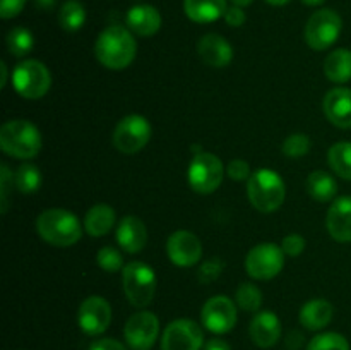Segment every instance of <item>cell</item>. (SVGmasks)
<instances>
[{
    "label": "cell",
    "instance_id": "5",
    "mask_svg": "<svg viewBox=\"0 0 351 350\" xmlns=\"http://www.w3.org/2000/svg\"><path fill=\"white\" fill-rule=\"evenodd\" d=\"M158 278L153 268L143 261H130L122 270L123 294L134 307H146L156 294Z\"/></svg>",
    "mask_w": 351,
    "mask_h": 350
},
{
    "label": "cell",
    "instance_id": "14",
    "mask_svg": "<svg viewBox=\"0 0 351 350\" xmlns=\"http://www.w3.org/2000/svg\"><path fill=\"white\" fill-rule=\"evenodd\" d=\"M110 323H112V305L101 295H91L79 305L77 325L86 335H101L108 329Z\"/></svg>",
    "mask_w": 351,
    "mask_h": 350
},
{
    "label": "cell",
    "instance_id": "37",
    "mask_svg": "<svg viewBox=\"0 0 351 350\" xmlns=\"http://www.w3.org/2000/svg\"><path fill=\"white\" fill-rule=\"evenodd\" d=\"M14 189V175L7 165L0 167V201H2V213L7 211V201H9V192Z\"/></svg>",
    "mask_w": 351,
    "mask_h": 350
},
{
    "label": "cell",
    "instance_id": "25",
    "mask_svg": "<svg viewBox=\"0 0 351 350\" xmlns=\"http://www.w3.org/2000/svg\"><path fill=\"white\" fill-rule=\"evenodd\" d=\"M326 78L336 84H345L351 81V50L336 48L324 58Z\"/></svg>",
    "mask_w": 351,
    "mask_h": 350
},
{
    "label": "cell",
    "instance_id": "21",
    "mask_svg": "<svg viewBox=\"0 0 351 350\" xmlns=\"http://www.w3.org/2000/svg\"><path fill=\"white\" fill-rule=\"evenodd\" d=\"M127 27L137 36H153L161 27V14L156 7L141 3V5L130 7L125 16Z\"/></svg>",
    "mask_w": 351,
    "mask_h": 350
},
{
    "label": "cell",
    "instance_id": "18",
    "mask_svg": "<svg viewBox=\"0 0 351 350\" xmlns=\"http://www.w3.org/2000/svg\"><path fill=\"white\" fill-rule=\"evenodd\" d=\"M326 229L338 242H351V196L332 201L326 215Z\"/></svg>",
    "mask_w": 351,
    "mask_h": 350
},
{
    "label": "cell",
    "instance_id": "22",
    "mask_svg": "<svg viewBox=\"0 0 351 350\" xmlns=\"http://www.w3.org/2000/svg\"><path fill=\"white\" fill-rule=\"evenodd\" d=\"M332 314H335V309H332L331 302L326 299H312L302 305L298 319H300L302 326L312 329V331H317V329L326 328L332 321Z\"/></svg>",
    "mask_w": 351,
    "mask_h": 350
},
{
    "label": "cell",
    "instance_id": "31",
    "mask_svg": "<svg viewBox=\"0 0 351 350\" xmlns=\"http://www.w3.org/2000/svg\"><path fill=\"white\" fill-rule=\"evenodd\" d=\"M235 302L242 311L257 312L263 305V292L254 283H242L237 288Z\"/></svg>",
    "mask_w": 351,
    "mask_h": 350
},
{
    "label": "cell",
    "instance_id": "26",
    "mask_svg": "<svg viewBox=\"0 0 351 350\" xmlns=\"http://www.w3.org/2000/svg\"><path fill=\"white\" fill-rule=\"evenodd\" d=\"M307 192L317 202H329L336 198L338 184L326 170H315L307 178Z\"/></svg>",
    "mask_w": 351,
    "mask_h": 350
},
{
    "label": "cell",
    "instance_id": "7",
    "mask_svg": "<svg viewBox=\"0 0 351 350\" xmlns=\"http://www.w3.org/2000/svg\"><path fill=\"white\" fill-rule=\"evenodd\" d=\"M225 168L221 160L213 153L194 154L187 170V180L197 194H213L221 185Z\"/></svg>",
    "mask_w": 351,
    "mask_h": 350
},
{
    "label": "cell",
    "instance_id": "44",
    "mask_svg": "<svg viewBox=\"0 0 351 350\" xmlns=\"http://www.w3.org/2000/svg\"><path fill=\"white\" fill-rule=\"evenodd\" d=\"M0 69H2V81H0V88H5L7 84V64L0 62Z\"/></svg>",
    "mask_w": 351,
    "mask_h": 350
},
{
    "label": "cell",
    "instance_id": "16",
    "mask_svg": "<svg viewBox=\"0 0 351 350\" xmlns=\"http://www.w3.org/2000/svg\"><path fill=\"white\" fill-rule=\"evenodd\" d=\"M322 110L332 126L351 129V89L343 86L329 89L322 102Z\"/></svg>",
    "mask_w": 351,
    "mask_h": 350
},
{
    "label": "cell",
    "instance_id": "17",
    "mask_svg": "<svg viewBox=\"0 0 351 350\" xmlns=\"http://www.w3.org/2000/svg\"><path fill=\"white\" fill-rule=\"evenodd\" d=\"M197 54L206 65L223 69L233 60V47L221 34L208 33L199 40Z\"/></svg>",
    "mask_w": 351,
    "mask_h": 350
},
{
    "label": "cell",
    "instance_id": "10",
    "mask_svg": "<svg viewBox=\"0 0 351 350\" xmlns=\"http://www.w3.org/2000/svg\"><path fill=\"white\" fill-rule=\"evenodd\" d=\"M285 256L281 246L273 242H263L254 246L245 257V271L254 280H271L278 277L285 266Z\"/></svg>",
    "mask_w": 351,
    "mask_h": 350
},
{
    "label": "cell",
    "instance_id": "45",
    "mask_svg": "<svg viewBox=\"0 0 351 350\" xmlns=\"http://www.w3.org/2000/svg\"><path fill=\"white\" fill-rule=\"evenodd\" d=\"M269 5H274V7H281V5H287V3H290L291 0H266Z\"/></svg>",
    "mask_w": 351,
    "mask_h": 350
},
{
    "label": "cell",
    "instance_id": "28",
    "mask_svg": "<svg viewBox=\"0 0 351 350\" xmlns=\"http://www.w3.org/2000/svg\"><path fill=\"white\" fill-rule=\"evenodd\" d=\"M58 23L62 30L74 33L79 31L86 23V9L77 0H67L58 10Z\"/></svg>",
    "mask_w": 351,
    "mask_h": 350
},
{
    "label": "cell",
    "instance_id": "40",
    "mask_svg": "<svg viewBox=\"0 0 351 350\" xmlns=\"http://www.w3.org/2000/svg\"><path fill=\"white\" fill-rule=\"evenodd\" d=\"M223 17H225L226 24H228V26H232V27L243 26V23L247 21L245 10H243V7H240V5H230L228 9H226L225 16H223Z\"/></svg>",
    "mask_w": 351,
    "mask_h": 350
},
{
    "label": "cell",
    "instance_id": "43",
    "mask_svg": "<svg viewBox=\"0 0 351 350\" xmlns=\"http://www.w3.org/2000/svg\"><path fill=\"white\" fill-rule=\"evenodd\" d=\"M55 2L57 0H34V5L41 10H50L55 5Z\"/></svg>",
    "mask_w": 351,
    "mask_h": 350
},
{
    "label": "cell",
    "instance_id": "29",
    "mask_svg": "<svg viewBox=\"0 0 351 350\" xmlns=\"http://www.w3.org/2000/svg\"><path fill=\"white\" fill-rule=\"evenodd\" d=\"M5 43H7V50L12 57H26L34 47V36L27 27L23 26H17L12 27V30L7 33L5 38Z\"/></svg>",
    "mask_w": 351,
    "mask_h": 350
},
{
    "label": "cell",
    "instance_id": "30",
    "mask_svg": "<svg viewBox=\"0 0 351 350\" xmlns=\"http://www.w3.org/2000/svg\"><path fill=\"white\" fill-rule=\"evenodd\" d=\"M14 184L21 194H34L41 185V172L36 165L23 163L16 170Z\"/></svg>",
    "mask_w": 351,
    "mask_h": 350
},
{
    "label": "cell",
    "instance_id": "15",
    "mask_svg": "<svg viewBox=\"0 0 351 350\" xmlns=\"http://www.w3.org/2000/svg\"><path fill=\"white\" fill-rule=\"evenodd\" d=\"M167 254L175 266L191 268L202 257V244L195 233L177 230L167 240Z\"/></svg>",
    "mask_w": 351,
    "mask_h": 350
},
{
    "label": "cell",
    "instance_id": "38",
    "mask_svg": "<svg viewBox=\"0 0 351 350\" xmlns=\"http://www.w3.org/2000/svg\"><path fill=\"white\" fill-rule=\"evenodd\" d=\"M226 175H228L232 180H249L250 178V167L245 160H232L226 167Z\"/></svg>",
    "mask_w": 351,
    "mask_h": 350
},
{
    "label": "cell",
    "instance_id": "3",
    "mask_svg": "<svg viewBox=\"0 0 351 350\" xmlns=\"http://www.w3.org/2000/svg\"><path fill=\"white\" fill-rule=\"evenodd\" d=\"M43 146V139L34 124L24 119H14L0 127V148L17 160H31Z\"/></svg>",
    "mask_w": 351,
    "mask_h": 350
},
{
    "label": "cell",
    "instance_id": "9",
    "mask_svg": "<svg viewBox=\"0 0 351 350\" xmlns=\"http://www.w3.org/2000/svg\"><path fill=\"white\" fill-rule=\"evenodd\" d=\"M153 127L143 115H127L117 124L113 130V146L123 154H134L143 150L151 139Z\"/></svg>",
    "mask_w": 351,
    "mask_h": 350
},
{
    "label": "cell",
    "instance_id": "24",
    "mask_svg": "<svg viewBox=\"0 0 351 350\" xmlns=\"http://www.w3.org/2000/svg\"><path fill=\"white\" fill-rule=\"evenodd\" d=\"M117 222L115 209L108 205H99L91 206L84 216V230L91 237H103L113 229Z\"/></svg>",
    "mask_w": 351,
    "mask_h": 350
},
{
    "label": "cell",
    "instance_id": "19",
    "mask_svg": "<svg viewBox=\"0 0 351 350\" xmlns=\"http://www.w3.org/2000/svg\"><path fill=\"white\" fill-rule=\"evenodd\" d=\"M249 335L261 349H271L281 336V321L273 311H261L250 321Z\"/></svg>",
    "mask_w": 351,
    "mask_h": 350
},
{
    "label": "cell",
    "instance_id": "20",
    "mask_svg": "<svg viewBox=\"0 0 351 350\" xmlns=\"http://www.w3.org/2000/svg\"><path fill=\"white\" fill-rule=\"evenodd\" d=\"M117 242L125 253H141L147 244V229L143 220L134 215L123 216L117 225Z\"/></svg>",
    "mask_w": 351,
    "mask_h": 350
},
{
    "label": "cell",
    "instance_id": "46",
    "mask_svg": "<svg viewBox=\"0 0 351 350\" xmlns=\"http://www.w3.org/2000/svg\"><path fill=\"white\" fill-rule=\"evenodd\" d=\"M326 0H302V3H305V5L308 7H315V5H321V3H324Z\"/></svg>",
    "mask_w": 351,
    "mask_h": 350
},
{
    "label": "cell",
    "instance_id": "6",
    "mask_svg": "<svg viewBox=\"0 0 351 350\" xmlns=\"http://www.w3.org/2000/svg\"><path fill=\"white\" fill-rule=\"evenodd\" d=\"M10 81L19 96L26 100H40L50 91L51 74L43 62L27 58L14 67Z\"/></svg>",
    "mask_w": 351,
    "mask_h": 350
},
{
    "label": "cell",
    "instance_id": "27",
    "mask_svg": "<svg viewBox=\"0 0 351 350\" xmlns=\"http://www.w3.org/2000/svg\"><path fill=\"white\" fill-rule=\"evenodd\" d=\"M328 163L336 175L345 180H351V143L339 141L328 151Z\"/></svg>",
    "mask_w": 351,
    "mask_h": 350
},
{
    "label": "cell",
    "instance_id": "1",
    "mask_svg": "<svg viewBox=\"0 0 351 350\" xmlns=\"http://www.w3.org/2000/svg\"><path fill=\"white\" fill-rule=\"evenodd\" d=\"M95 55L99 64L112 71L129 67L137 55V41L129 27L112 24L96 38Z\"/></svg>",
    "mask_w": 351,
    "mask_h": 350
},
{
    "label": "cell",
    "instance_id": "4",
    "mask_svg": "<svg viewBox=\"0 0 351 350\" xmlns=\"http://www.w3.org/2000/svg\"><path fill=\"white\" fill-rule=\"evenodd\" d=\"M247 196L257 211L273 213L285 202L287 185L278 172L271 168H259L247 180Z\"/></svg>",
    "mask_w": 351,
    "mask_h": 350
},
{
    "label": "cell",
    "instance_id": "8",
    "mask_svg": "<svg viewBox=\"0 0 351 350\" xmlns=\"http://www.w3.org/2000/svg\"><path fill=\"white\" fill-rule=\"evenodd\" d=\"M343 30V19L336 10H315L305 26V41L312 50H328L338 41Z\"/></svg>",
    "mask_w": 351,
    "mask_h": 350
},
{
    "label": "cell",
    "instance_id": "33",
    "mask_svg": "<svg viewBox=\"0 0 351 350\" xmlns=\"http://www.w3.org/2000/svg\"><path fill=\"white\" fill-rule=\"evenodd\" d=\"M96 261H98L99 268L105 270L106 273H115V271L123 270V266H125V264H123L122 253L112 246L101 247V249L98 250V254H96Z\"/></svg>",
    "mask_w": 351,
    "mask_h": 350
},
{
    "label": "cell",
    "instance_id": "23",
    "mask_svg": "<svg viewBox=\"0 0 351 350\" xmlns=\"http://www.w3.org/2000/svg\"><path fill=\"white\" fill-rule=\"evenodd\" d=\"M226 0H184L185 16L197 24L215 23L225 16Z\"/></svg>",
    "mask_w": 351,
    "mask_h": 350
},
{
    "label": "cell",
    "instance_id": "42",
    "mask_svg": "<svg viewBox=\"0 0 351 350\" xmlns=\"http://www.w3.org/2000/svg\"><path fill=\"white\" fill-rule=\"evenodd\" d=\"M202 350H232V347L228 345V342L221 338H211L204 343Z\"/></svg>",
    "mask_w": 351,
    "mask_h": 350
},
{
    "label": "cell",
    "instance_id": "36",
    "mask_svg": "<svg viewBox=\"0 0 351 350\" xmlns=\"http://www.w3.org/2000/svg\"><path fill=\"white\" fill-rule=\"evenodd\" d=\"M281 249L287 256L297 257L305 250V239L298 233H290L281 240Z\"/></svg>",
    "mask_w": 351,
    "mask_h": 350
},
{
    "label": "cell",
    "instance_id": "35",
    "mask_svg": "<svg viewBox=\"0 0 351 350\" xmlns=\"http://www.w3.org/2000/svg\"><path fill=\"white\" fill-rule=\"evenodd\" d=\"M225 270V261H221L219 257H211V259H206L201 264L197 271V278L201 283H213L215 280H218L219 275Z\"/></svg>",
    "mask_w": 351,
    "mask_h": 350
},
{
    "label": "cell",
    "instance_id": "11",
    "mask_svg": "<svg viewBox=\"0 0 351 350\" xmlns=\"http://www.w3.org/2000/svg\"><path fill=\"white\" fill-rule=\"evenodd\" d=\"M202 347L204 333L192 319H175L161 335V350H201Z\"/></svg>",
    "mask_w": 351,
    "mask_h": 350
},
{
    "label": "cell",
    "instance_id": "32",
    "mask_svg": "<svg viewBox=\"0 0 351 350\" xmlns=\"http://www.w3.org/2000/svg\"><path fill=\"white\" fill-rule=\"evenodd\" d=\"M307 350H350L348 340L336 331L319 333L308 342Z\"/></svg>",
    "mask_w": 351,
    "mask_h": 350
},
{
    "label": "cell",
    "instance_id": "13",
    "mask_svg": "<svg viewBox=\"0 0 351 350\" xmlns=\"http://www.w3.org/2000/svg\"><path fill=\"white\" fill-rule=\"evenodd\" d=\"M201 323L208 331L225 335L237 325V305L226 295H215L209 299L201 311Z\"/></svg>",
    "mask_w": 351,
    "mask_h": 350
},
{
    "label": "cell",
    "instance_id": "2",
    "mask_svg": "<svg viewBox=\"0 0 351 350\" xmlns=\"http://www.w3.org/2000/svg\"><path fill=\"white\" fill-rule=\"evenodd\" d=\"M36 232L47 244L55 247H71L82 237V225L69 209H45L36 218Z\"/></svg>",
    "mask_w": 351,
    "mask_h": 350
},
{
    "label": "cell",
    "instance_id": "39",
    "mask_svg": "<svg viewBox=\"0 0 351 350\" xmlns=\"http://www.w3.org/2000/svg\"><path fill=\"white\" fill-rule=\"evenodd\" d=\"M26 5V0H2L0 2V16L2 19H12Z\"/></svg>",
    "mask_w": 351,
    "mask_h": 350
},
{
    "label": "cell",
    "instance_id": "34",
    "mask_svg": "<svg viewBox=\"0 0 351 350\" xmlns=\"http://www.w3.org/2000/svg\"><path fill=\"white\" fill-rule=\"evenodd\" d=\"M283 154L290 158H300L311 151V139L307 134L295 132L283 141Z\"/></svg>",
    "mask_w": 351,
    "mask_h": 350
},
{
    "label": "cell",
    "instance_id": "12",
    "mask_svg": "<svg viewBox=\"0 0 351 350\" xmlns=\"http://www.w3.org/2000/svg\"><path fill=\"white\" fill-rule=\"evenodd\" d=\"M160 335V319L154 312L141 311L130 316L123 326V336L132 350H149Z\"/></svg>",
    "mask_w": 351,
    "mask_h": 350
},
{
    "label": "cell",
    "instance_id": "41",
    "mask_svg": "<svg viewBox=\"0 0 351 350\" xmlns=\"http://www.w3.org/2000/svg\"><path fill=\"white\" fill-rule=\"evenodd\" d=\"M89 350H127L123 347V343H120L119 340L115 338H101V340H96Z\"/></svg>",
    "mask_w": 351,
    "mask_h": 350
},
{
    "label": "cell",
    "instance_id": "47",
    "mask_svg": "<svg viewBox=\"0 0 351 350\" xmlns=\"http://www.w3.org/2000/svg\"><path fill=\"white\" fill-rule=\"evenodd\" d=\"M252 2L254 0H232L233 5H240V7H247V5H250Z\"/></svg>",
    "mask_w": 351,
    "mask_h": 350
}]
</instances>
